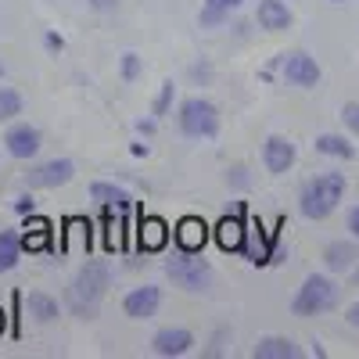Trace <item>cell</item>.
I'll return each instance as SVG.
<instances>
[{
  "instance_id": "cell-28",
  "label": "cell",
  "mask_w": 359,
  "mask_h": 359,
  "mask_svg": "<svg viewBox=\"0 0 359 359\" xmlns=\"http://www.w3.org/2000/svg\"><path fill=\"white\" fill-rule=\"evenodd\" d=\"M169 101H172V83L165 79V83H162V94H158V101H155V115H165Z\"/></svg>"
},
{
  "instance_id": "cell-31",
  "label": "cell",
  "mask_w": 359,
  "mask_h": 359,
  "mask_svg": "<svg viewBox=\"0 0 359 359\" xmlns=\"http://www.w3.org/2000/svg\"><path fill=\"white\" fill-rule=\"evenodd\" d=\"M348 230H352V237L359 241V205H355L352 212H348Z\"/></svg>"
},
{
  "instance_id": "cell-24",
  "label": "cell",
  "mask_w": 359,
  "mask_h": 359,
  "mask_svg": "<svg viewBox=\"0 0 359 359\" xmlns=\"http://www.w3.org/2000/svg\"><path fill=\"white\" fill-rule=\"evenodd\" d=\"M230 15L226 11H219V8H208V4H201V11H198V25L201 29H216V25H223Z\"/></svg>"
},
{
  "instance_id": "cell-14",
  "label": "cell",
  "mask_w": 359,
  "mask_h": 359,
  "mask_svg": "<svg viewBox=\"0 0 359 359\" xmlns=\"http://www.w3.org/2000/svg\"><path fill=\"white\" fill-rule=\"evenodd\" d=\"M137 241H140L144 252H162V248L169 245V226H165V219L144 216V219H140V230H137Z\"/></svg>"
},
{
  "instance_id": "cell-3",
  "label": "cell",
  "mask_w": 359,
  "mask_h": 359,
  "mask_svg": "<svg viewBox=\"0 0 359 359\" xmlns=\"http://www.w3.org/2000/svg\"><path fill=\"white\" fill-rule=\"evenodd\" d=\"M338 306V284L331 277H306L302 287H298L294 302H291V313L294 316H320V313H331Z\"/></svg>"
},
{
  "instance_id": "cell-4",
  "label": "cell",
  "mask_w": 359,
  "mask_h": 359,
  "mask_svg": "<svg viewBox=\"0 0 359 359\" xmlns=\"http://www.w3.org/2000/svg\"><path fill=\"white\" fill-rule=\"evenodd\" d=\"M180 130L194 140H212L219 133V108L208 97H187L180 104Z\"/></svg>"
},
{
  "instance_id": "cell-13",
  "label": "cell",
  "mask_w": 359,
  "mask_h": 359,
  "mask_svg": "<svg viewBox=\"0 0 359 359\" xmlns=\"http://www.w3.org/2000/svg\"><path fill=\"white\" fill-rule=\"evenodd\" d=\"M176 245L184 248V252H201L205 248V241H208V226L198 219V216H184L176 223Z\"/></svg>"
},
{
  "instance_id": "cell-26",
  "label": "cell",
  "mask_w": 359,
  "mask_h": 359,
  "mask_svg": "<svg viewBox=\"0 0 359 359\" xmlns=\"http://www.w3.org/2000/svg\"><path fill=\"white\" fill-rule=\"evenodd\" d=\"M341 123H345L352 133H359V101H348V104L341 108Z\"/></svg>"
},
{
  "instance_id": "cell-30",
  "label": "cell",
  "mask_w": 359,
  "mask_h": 359,
  "mask_svg": "<svg viewBox=\"0 0 359 359\" xmlns=\"http://www.w3.org/2000/svg\"><path fill=\"white\" fill-rule=\"evenodd\" d=\"M205 4H208V8H219V11H226V15H233L237 8L245 4V0H205Z\"/></svg>"
},
{
  "instance_id": "cell-35",
  "label": "cell",
  "mask_w": 359,
  "mask_h": 359,
  "mask_svg": "<svg viewBox=\"0 0 359 359\" xmlns=\"http://www.w3.org/2000/svg\"><path fill=\"white\" fill-rule=\"evenodd\" d=\"M0 334H4V309H0Z\"/></svg>"
},
{
  "instance_id": "cell-15",
  "label": "cell",
  "mask_w": 359,
  "mask_h": 359,
  "mask_svg": "<svg viewBox=\"0 0 359 359\" xmlns=\"http://www.w3.org/2000/svg\"><path fill=\"white\" fill-rule=\"evenodd\" d=\"M323 262L334 269V273H348V269L359 266V248L352 241H331L323 248Z\"/></svg>"
},
{
  "instance_id": "cell-5",
  "label": "cell",
  "mask_w": 359,
  "mask_h": 359,
  "mask_svg": "<svg viewBox=\"0 0 359 359\" xmlns=\"http://www.w3.org/2000/svg\"><path fill=\"white\" fill-rule=\"evenodd\" d=\"M108 284H111V269H108L104 259H90V262H83V269L76 273V284H72L76 306H79V309H83V306H86V309H94L101 298H104Z\"/></svg>"
},
{
  "instance_id": "cell-7",
  "label": "cell",
  "mask_w": 359,
  "mask_h": 359,
  "mask_svg": "<svg viewBox=\"0 0 359 359\" xmlns=\"http://www.w3.org/2000/svg\"><path fill=\"white\" fill-rule=\"evenodd\" d=\"M280 76L291 83V86H316L320 83V65H316V57L306 54V50H287L280 54Z\"/></svg>"
},
{
  "instance_id": "cell-11",
  "label": "cell",
  "mask_w": 359,
  "mask_h": 359,
  "mask_svg": "<svg viewBox=\"0 0 359 359\" xmlns=\"http://www.w3.org/2000/svg\"><path fill=\"white\" fill-rule=\"evenodd\" d=\"M191 345H194V334L187 331V327H162V331L151 338V348H155V355H162V359L187 355Z\"/></svg>"
},
{
  "instance_id": "cell-2",
  "label": "cell",
  "mask_w": 359,
  "mask_h": 359,
  "mask_svg": "<svg viewBox=\"0 0 359 359\" xmlns=\"http://www.w3.org/2000/svg\"><path fill=\"white\" fill-rule=\"evenodd\" d=\"M165 277L176 284V287H184V291H208L212 287V266H208L205 259H198V252H184L180 248L169 262H165Z\"/></svg>"
},
{
  "instance_id": "cell-1",
  "label": "cell",
  "mask_w": 359,
  "mask_h": 359,
  "mask_svg": "<svg viewBox=\"0 0 359 359\" xmlns=\"http://www.w3.org/2000/svg\"><path fill=\"white\" fill-rule=\"evenodd\" d=\"M345 187H348L345 172H320V176H313L309 184L302 187V194H298L302 216L306 219H327L338 208V201L345 198Z\"/></svg>"
},
{
  "instance_id": "cell-37",
  "label": "cell",
  "mask_w": 359,
  "mask_h": 359,
  "mask_svg": "<svg viewBox=\"0 0 359 359\" xmlns=\"http://www.w3.org/2000/svg\"><path fill=\"white\" fill-rule=\"evenodd\" d=\"M0 76H4V65H0Z\"/></svg>"
},
{
  "instance_id": "cell-21",
  "label": "cell",
  "mask_w": 359,
  "mask_h": 359,
  "mask_svg": "<svg viewBox=\"0 0 359 359\" xmlns=\"http://www.w3.org/2000/svg\"><path fill=\"white\" fill-rule=\"evenodd\" d=\"M25 309H29V316H36L40 323H50V320H57V302L50 294H43V291H33L25 298Z\"/></svg>"
},
{
  "instance_id": "cell-18",
  "label": "cell",
  "mask_w": 359,
  "mask_h": 359,
  "mask_svg": "<svg viewBox=\"0 0 359 359\" xmlns=\"http://www.w3.org/2000/svg\"><path fill=\"white\" fill-rule=\"evenodd\" d=\"M255 359H298L302 352H298V345L291 338H262L255 348H252Z\"/></svg>"
},
{
  "instance_id": "cell-25",
  "label": "cell",
  "mask_w": 359,
  "mask_h": 359,
  "mask_svg": "<svg viewBox=\"0 0 359 359\" xmlns=\"http://www.w3.org/2000/svg\"><path fill=\"white\" fill-rule=\"evenodd\" d=\"M137 76H140V57H137L133 50H126V54H123V79L133 83Z\"/></svg>"
},
{
  "instance_id": "cell-10",
  "label": "cell",
  "mask_w": 359,
  "mask_h": 359,
  "mask_svg": "<svg viewBox=\"0 0 359 359\" xmlns=\"http://www.w3.org/2000/svg\"><path fill=\"white\" fill-rule=\"evenodd\" d=\"M294 158H298V151H294V144L287 137H280V133L266 137V144H262V165L273 172V176L287 172L294 165Z\"/></svg>"
},
{
  "instance_id": "cell-16",
  "label": "cell",
  "mask_w": 359,
  "mask_h": 359,
  "mask_svg": "<svg viewBox=\"0 0 359 359\" xmlns=\"http://www.w3.org/2000/svg\"><path fill=\"white\" fill-rule=\"evenodd\" d=\"M248 233L252 230L241 226V216H223L219 226H216V241H219L223 252H245V237Z\"/></svg>"
},
{
  "instance_id": "cell-19",
  "label": "cell",
  "mask_w": 359,
  "mask_h": 359,
  "mask_svg": "<svg viewBox=\"0 0 359 359\" xmlns=\"http://www.w3.org/2000/svg\"><path fill=\"white\" fill-rule=\"evenodd\" d=\"M22 237L15 230H0V273H11L22 259Z\"/></svg>"
},
{
  "instance_id": "cell-17",
  "label": "cell",
  "mask_w": 359,
  "mask_h": 359,
  "mask_svg": "<svg viewBox=\"0 0 359 359\" xmlns=\"http://www.w3.org/2000/svg\"><path fill=\"white\" fill-rule=\"evenodd\" d=\"M90 198H94L97 205H104V208H115V212H126L130 208V194L123 187H115V184H104V180H94V184H90Z\"/></svg>"
},
{
  "instance_id": "cell-32",
  "label": "cell",
  "mask_w": 359,
  "mask_h": 359,
  "mask_svg": "<svg viewBox=\"0 0 359 359\" xmlns=\"http://www.w3.org/2000/svg\"><path fill=\"white\" fill-rule=\"evenodd\" d=\"M86 4L94 8V11H111V8L118 4V0H86Z\"/></svg>"
},
{
  "instance_id": "cell-22",
  "label": "cell",
  "mask_w": 359,
  "mask_h": 359,
  "mask_svg": "<svg viewBox=\"0 0 359 359\" xmlns=\"http://www.w3.org/2000/svg\"><path fill=\"white\" fill-rule=\"evenodd\" d=\"M15 115H22V94L11 86H0V123H11Z\"/></svg>"
},
{
  "instance_id": "cell-23",
  "label": "cell",
  "mask_w": 359,
  "mask_h": 359,
  "mask_svg": "<svg viewBox=\"0 0 359 359\" xmlns=\"http://www.w3.org/2000/svg\"><path fill=\"white\" fill-rule=\"evenodd\" d=\"M47 233H50V223H47V219H36V223H33V233H29V230L22 233V245H25V248H40V245L47 241Z\"/></svg>"
},
{
  "instance_id": "cell-34",
  "label": "cell",
  "mask_w": 359,
  "mask_h": 359,
  "mask_svg": "<svg viewBox=\"0 0 359 359\" xmlns=\"http://www.w3.org/2000/svg\"><path fill=\"white\" fill-rule=\"evenodd\" d=\"M348 323H355V327H359V306H352V309H348Z\"/></svg>"
},
{
  "instance_id": "cell-12",
  "label": "cell",
  "mask_w": 359,
  "mask_h": 359,
  "mask_svg": "<svg viewBox=\"0 0 359 359\" xmlns=\"http://www.w3.org/2000/svg\"><path fill=\"white\" fill-rule=\"evenodd\" d=\"M255 22H259V29H266V33H284V29H291L294 15H291V8L284 4V0H259Z\"/></svg>"
},
{
  "instance_id": "cell-36",
  "label": "cell",
  "mask_w": 359,
  "mask_h": 359,
  "mask_svg": "<svg viewBox=\"0 0 359 359\" xmlns=\"http://www.w3.org/2000/svg\"><path fill=\"white\" fill-rule=\"evenodd\" d=\"M331 4H345V0H331Z\"/></svg>"
},
{
  "instance_id": "cell-27",
  "label": "cell",
  "mask_w": 359,
  "mask_h": 359,
  "mask_svg": "<svg viewBox=\"0 0 359 359\" xmlns=\"http://www.w3.org/2000/svg\"><path fill=\"white\" fill-rule=\"evenodd\" d=\"M226 184H233V187H248V184H252V176H248L245 165H233V169L226 172Z\"/></svg>"
},
{
  "instance_id": "cell-29",
  "label": "cell",
  "mask_w": 359,
  "mask_h": 359,
  "mask_svg": "<svg viewBox=\"0 0 359 359\" xmlns=\"http://www.w3.org/2000/svg\"><path fill=\"white\" fill-rule=\"evenodd\" d=\"M33 208H36L33 194H22V198H15V212H22V216H33Z\"/></svg>"
},
{
  "instance_id": "cell-33",
  "label": "cell",
  "mask_w": 359,
  "mask_h": 359,
  "mask_svg": "<svg viewBox=\"0 0 359 359\" xmlns=\"http://www.w3.org/2000/svg\"><path fill=\"white\" fill-rule=\"evenodd\" d=\"M137 130H140V133H155V123H144V118H140Z\"/></svg>"
},
{
  "instance_id": "cell-8",
  "label": "cell",
  "mask_w": 359,
  "mask_h": 359,
  "mask_svg": "<svg viewBox=\"0 0 359 359\" xmlns=\"http://www.w3.org/2000/svg\"><path fill=\"white\" fill-rule=\"evenodd\" d=\"M40 130L36 126H29V123H15L8 133H4V151L18 162H29V158H36L40 151Z\"/></svg>"
},
{
  "instance_id": "cell-9",
  "label": "cell",
  "mask_w": 359,
  "mask_h": 359,
  "mask_svg": "<svg viewBox=\"0 0 359 359\" xmlns=\"http://www.w3.org/2000/svg\"><path fill=\"white\" fill-rule=\"evenodd\" d=\"M162 306V287L155 284H144V287H133L126 298H123V313L130 320H151Z\"/></svg>"
},
{
  "instance_id": "cell-20",
  "label": "cell",
  "mask_w": 359,
  "mask_h": 359,
  "mask_svg": "<svg viewBox=\"0 0 359 359\" xmlns=\"http://www.w3.org/2000/svg\"><path fill=\"white\" fill-rule=\"evenodd\" d=\"M316 151L320 155H327V158H352L355 155V147L341 137V133H323V137H316Z\"/></svg>"
},
{
  "instance_id": "cell-6",
  "label": "cell",
  "mask_w": 359,
  "mask_h": 359,
  "mask_svg": "<svg viewBox=\"0 0 359 359\" xmlns=\"http://www.w3.org/2000/svg\"><path fill=\"white\" fill-rule=\"evenodd\" d=\"M76 176V165L69 158H50V162H40L25 172V187L29 191H50V187H65L69 180Z\"/></svg>"
}]
</instances>
